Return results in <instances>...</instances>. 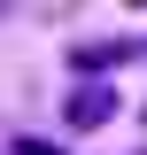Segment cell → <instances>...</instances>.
I'll list each match as a JSON object with an SVG mask.
<instances>
[{
	"mask_svg": "<svg viewBox=\"0 0 147 155\" xmlns=\"http://www.w3.org/2000/svg\"><path fill=\"white\" fill-rule=\"evenodd\" d=\"M116 109H124L116 85H77L70 109H62V124H70V132H101V124H116Z\"/></svg>",
	"mask_w": 147,
	"mask_h": 155,
	"instance_id": "6da1fadb",
	"label": "cell"
},
{
	"mask_svg": "<svg viewBox=\"0 0 147 155\" xmlns=\"http://www.w3.org/2000/svg\"><path fill=\"white\" fill-rule=\"evenodd\" d=\"M23 155H70V147H47V140H23Z\"/></svg>",
	"mask_w": 147,
	"mask_h": 155,
	"instance_id": "7a4b0ae2",
	"label": "cell"
}]
</instances>
